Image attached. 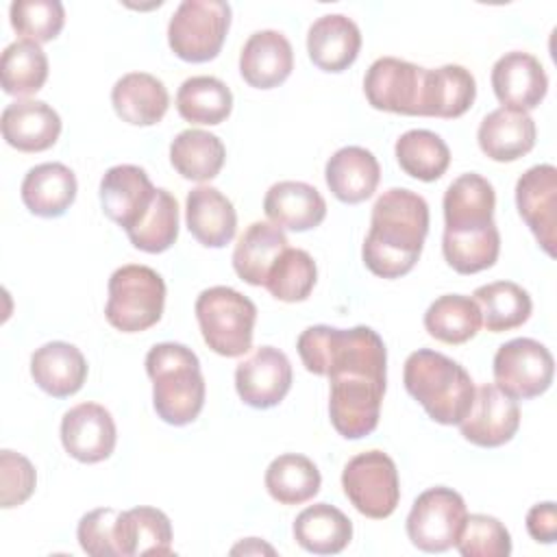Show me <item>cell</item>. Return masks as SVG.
Returning a JSON list of instances; mask_svg holds the SVG:
<instances>
[{"label": "cell", "mask_w": 557, "mask_h": 557, "mask_svg": "<svg viewBox=\"0 0 557 557\" xmlns=\"http://www.w3.org/2000/svg\"><path fill=\"white\" fill-rule=\"evenodd\" d=\"M263 211L274 226L305 233L322 224L326 218V200L309 183L281 181L265 191Z\"/></svg>", "instance_id": "obj_23"}, {"label": "cell", "mask_w": 557, "mask_h": 557, "mask_svg": "<svg viewBox=\"0 0 557 557\" xmlns=\"http://www.w3.org/2000/svg\"><path fill=\"white\" fill-rule=\"evenodd\" d=\"M553 374V355L537 339H509L494 355L496 387L513 400H529L542 396L550 387Z\"/></svg>", "instance_id": "obj_11"}, {"label": "cell", "mask_w": 557, "mask_h": 557, "mask_svg": "<svg viewBox=\"0 0 557 557\" xmlns=\"http://www.w3.org/2000/svg\"><path fill=\"white\" fill-rule=\"evenodd\" d=\"M76 537L81 548L91 557H126V511L100 507L85 513L78 522Z\"/></svg>", "instance_id": "obj_43"}, {"label": "cell", "mask_w": 557, "mask_h": 557, "mask_svg": "<svg viewBox=\"0 0 557 557\" xmlns=\"http://www.w3.org/2000/svg\"><path fill=\"white\" fill-rule=\"evenodd\" d=\"M324 178L337 200L357 205L376 191L381 168L370 150L361 146H344L326 161Z\"/></svg>", "instance_id": "obj_27"}, {"label": "cell", "mask_w": 557, "mask_h": 557, "mask_svg": "<svg viewBox=\"0 0 557 557\" xmlns=\"http://www.w3.org/2000/svg\"><path fill=\"white\" fill-rule=\"evenodd\" d=\"M329 416L333 429L346 440H361L370 435L381 418V403L385 394V370L348 368L329 376Z\"/></svg>", "instance_id": "obj_6"}, {"label": "cell", "mask_w": 557, "mask_h": 557, "mask_svg": "<svg viewBox=\"0 0 557 557\" xmlns=\"http://www.w3.org/2000/svg\"><path fill=\"white\" fill-rule=\"evenodd\" d=\"M30 376L52 398H67L83 387L87 361L74 344L48 342L33 352Z\"/></svg>", "instance_id": "obj_28"}, {"label": "cell", "mask_w": 557, "mask_h": 557, "mask_svg": "<svg viewBox=\"0 0 557 557\" xmlns=\"http://www.w3.org/2000/svg\"><path fill=\"white\" fill-rule=\"evenodd\" d=\"M196 320L205 344L222 357H242L252 346L255 302L233 287L215 285L196 298Z\"/></svg>", "instance_id": "obj_5"}, {"label": "cell", "mask_w": 557, "mask_h": 557, "mask_svg": "<svg viewBox=\"0 0 557 557\" xmlns=\"http://www.w3.org/2000/svg\"><path fill=\"white\" fill-rule=\"evenodd\" d=\"M185 222L194 239L207 248H224L237 231L233 202L209 185H198L187 194Z\"/></svg>", "instance_id": "obj_24"}, {"label": "cell", "mask_w": 557, "mask_h": 557, "mask_svg": "<svg viewBox=\"0 0 557 557\" xmlns=\"http://www.w3.org/2000/svg\"><path fill=\"white\" fill-rule=\"evenodd\" d=\"M394 152L400 170L424 183L442 178L450 165V150L446 141L437 133L424 128L403 133L396 139Z\"/></svg>", "instance_id": "obj_39"}, {"label": "cell", "mask_w": 557, "mask_h": 557, "mask_svg": "<svg viewBox=\"0 0 557 557\" xmlns=\"http://www.w3.org/2000/svg\"><path fill=\"white\" fill-rule=\"evenodd\" d=\"M226 159L224 144L200 128L181 131L170 144V163L187 181L205 183L220 174Z\"/></svg>", "instance_id": "obj_33"}, {"label": "cell", "mask_w": 557, "mask_h": 557, "mask_svg": "<svg viewBox=\"0 0 557 557\" xmlns=\"http://www.w3.org/2000/svg\"><path fill=\"white\" fill-rule=\"evenodd\" d=\"M424 329L444 344H466L481 329V309L470 296L446 294L433 300L424 313Z\"/></svg>", "instance_id": "obj_36"}, {"label": "cell", "mask_w": 557, "mask_h": 557, "mask_svg": "<svg viewBox=\"0 0 557 557\" xmlns=\"http://www.w3.org/2000/svg\"><path fill=\"white\" fill-rule=\"evenodd\" d=\"M131 244L137 250L157 255L165 252L178 237V205L168 189H157L150 209L141 215L137 226L128 233Z\"/></svg>", "instance_id": "obj_42"}, {"label": "cell", "mask_w": 557, "mask_h": 557, "mask_svg": "<svg viewBox=\"0 0 557 557\" xmlns=\"http://www.w3.org/2000/svg\"><path fill=\"white\" fill-rule=\"evenodd\" d=\"M429 233L426 200L405 187L383 191L370 218L361 257L366 268L381 278H400L413 270Z\"/></svg>", "instance_id": "obj_1"}, {"label": "cell", "mask_w": 557, "mask_h": 557, "mask_svg": "<svg viewBox=\"0 0 557 557\" xmlns=\"http://www.w3.org/2000/svg\"><path fill=\"white\" fill-rule=\"evenodd\" d=\"M424 67L396 57L376 59L363 76L370 107L398 115H418Z\"/></svg>", "instance_id": "obj_12"}, {"label": "cell", "mask_w": 557, "mask_h": 557, "mask_svg": "<svg viewBox=\"0 0 557 557\" xmlns=\"http://www.w3.org/2000/svg\"><path fill=\"white\" fill-rule=\"evenodd\" d=\"M4 141L20 152H44L61 135L59 113L44 100H15L0 117Z\"/></svg>", "instance_id": "obj_20"}, {"label": "cell", "mask_w": 557, "mask_h": 557, "mask_svg": "<svg viewBox=\"0 0 557 557\" xmlns=\"http://www.w3.org/2000/svg\"><path fill=\"white\" fill-rule=\"evenodd\" d=\"M37 485V472L33 463L13 450L0 453V505L2 509L17 507L30 498Z\"/></svg>", "instance_id": "obj_47"}, {"label": "cell", "mask_w": 557, "mask_h": 557, "mask_svg": "<svg viewBox=\"0 0 557 557\" xmlns=\"http://www.w3.org/2000/svg\"><path fill=\"white\" fill-rule=\"evenodd\" d=\"M157 187L139 165H113L100 181V205L104 215L122 226L126 233L137 226L141 215L150 209Z\"/></svg>", "instance_id": "obj_17"}, {"label": "cell", "mask_w": 557, "mask_h": 557, "mask_svg": "<svg viewBox=\"0 0 557 557\" xmlns=\"http://www.w3.org/2000/svg\"><path fill=\"white\" fill-rule=\"evenodd\" d=\"M163 305L165 283L157 270L128 263L111 274L104 318L113 329L141 333L161 320Z\"/></svg>", "instance_id": "obj_7"}, {"label": "cell", "mask_w": 557, "mask_h": 557, "mask_svg": "<svg viewBox=\"0 0 557 557\" xmlns=\"http://www.w3.org/2000/svg\"><path fill=\"white\" fill-rule=\"evenodd\" d=\"M476 98V81L463 65L424 70L418 115L453 120L463 115Z\"/></svg>", "instance_id": "obj_22"}, {"label": "cell", "mask_w": 557, "mask_h": 557, "mask_svg": "<svg viewBox=\"0 0 557 557\" xmlns=\"http://www.w3.org/2000/svg\"><path fill=\"white\" fill-rule=\"evenodd\" d=\"M294 70V50L278 30L252 33L239 52V74L255 89H274Z\"/></svg>", "instance_id": "obj_19"}, {"label": "cell", "mask_w": 557, "mask_h": 557, "mask_svg": "<svg viewBox=\"0 0 557 557\" xmlns=\"http://www.w3.org/2000/svg\"><path fill=\"white\" fill-rule=\"evenodd\" d=\"M296 348L302 366L318 376H331L348 368L387 370V350L381 335L363 324L352 329L309 326L300 333Z\"/></svg>", "instance_id": "obj_4"}, {"label": "cell", "mask_w": 557, "mask_h": 557, "mask_svg": "<svg viewBox=\"0 0 557 557\" xmlns=\"http://www.w3.org/2000/svg\"><path fill=\"white\" fill-rule=\"evenodd\" d=\"M318 466L296 453H285L272 459L265 470V490L281 505H302L320 492Z\"/></svg>", "instance_id": "obj_35"}, {"label": "cell", "mask_w": 557, "mask_h": 557, "mask_svg": "<svg viewBox=\"0 0 557 557\" xmlns=\"http://www.w3.org/2000/svg\"><path fill=\"white\" fill-rule=\"evenodd\" d=\"M361 50L359 26L342 15L331 13L318 17L307 33V52L315 67L324 72L348 70Z\"/></svg>", "instance_id": "obj_25"}, {"label": "cell", "mask_w": 557, "mask_h": 557, "mask_svg": "<svg viewBox=\"0 0 557 557\" xmlns=\"http://www.w3.org/2000/svg\"><path fill=\"white\" fill-rule=\"evenodd\" d=\"M146 372L152 381L154 411L163 422L185 426L198 418L207 387L191 348L176 342L154 344L146 355Z\"/></svg>", "instance_id": "obj_2"}, {"label": "cell", "mask_w": 557, "mask_h": 557, "mask_svg": "<svg viewBox=\"0 0 557 557\" xmlns=\"http://www.w3.org/2000/svg\"><path fill=\"white\" fill-rule=\"evenodd\" d=\"M176 109L185 122L215 126L233 111V94L215 76H191L176 94Z\"/></svg>", "instance_id": "obj_37"}, {"label": "cell", "mask_w": 557, "mask_h": 557, "mask_svg": "<svg viewBox=\"0 0 557 557\" xmlns=\"http://www.w3.org/2000/svg\"><path fill=\"white\" fill-rule=\"evenodd\" d=\"M292 387V363L274 346L257 348L235 370V389L239 398L255 409L276 407Z\"/></svg>", "instance_id": "obj_14"}, {"label": "cell", "mask_w": 557, "mask_h": 557, "mask_svg": "<svg viewBox=\"0 0 557 557\" xmlns=\"http://www.w3.org/2000/svg\"><path fill=\"white\" fill-rule=\"evenodd\" d=\"M442 252L446 263L459 274H476L496 263L500 252V233L492 222L483 228L444 231Z\"/></svg>", "instance_id": "obj_38"}, {"label": "cell", "mask_w": 557, "mask_h": 557, "mask_svg": "<svg viewBox=\"0 0 557 557\" xmlns=\"http://www.w3.org/2000/svg\"><path fill=\"white\" fill-rule=\"evenodd\" d=\"M405 387L437 424H459L472 407L474 383L455 359L420 348L405 361Z\"/></svg>", "instance_id": "obj_3"}, {"label": "cell", "mask_w": 557, "mask_h": 557, "mask_svg": "<svg viewBox=\"0 0 557 557\" xmlns=\"http://www.w3.org/2000/svg\"><path fill=\"white\" fill-rule=\"evenodd\" d=\"M527 531L535 542L553 544L557 540V509L555 503H537L527 513Z\"/></svg>", "instance_id": "obj_48"}, {"label": "cell", "mask_w": 557, "mask_h": 557, "mask_svg": "<svg viewBox=\"0 0 557 557\" xmlns=\"http://www.w3.org/2000/svg\"><path fill=\"white\" fill-rule=\"evenodd\" d=\"M342 487L352 507L372 520L392 516L400 500L396 463L383 450H366L355 455L344 466Z\"/></svg>", "instance_id": "obj_9"}, {"label": "cell", "mask_w": 557, "mask_h": 557, "mask_svg": "<svg viewBox=\"0 0 557 557\" xmlns=\"http://www.w3.org/2000/svg\"><path fill=\"white\" fill-rule=\"evenodd\" d=\"M318 281V268L313 257L302 248H285L272 265L265 289L283 302H302L313 292Z\"/></svg>", "instance_id": "obj_41"}, {"label": "cell", "mask_w": 557, "mask_h": 557, "mask_svg": "<svg viewBox=\"0 0 557 557\" xmlns=\"http://www.w3.org/2000/svg\"><path fill=\"white\" fill-rule=\"evenodd\" d=\"M492 89L503 107L531 111L544 100L548 91V76L533 54L511 50L494 63Z\"/></svg>", "instance_id": "obj_18"}, {"label": "cell", "mask_w": 557, "mask_h": 557, "mask_svg": "<svg viewBox=\"0 0 557 557\" xmlns=\"http://www.w3.org/2000/svg\"><path fill=\"white\" fill-rule=\"evenodd\" d=\"M294 540L313 555H337L352 540V522L335 505L315 503L296 516Z\"/></svg>", "instance_id": "obj_32"}, {"label": "cell", "mask_w": 557, "mask_h": 557, "mask_svg": "<svg viewBox=\"0 0 557 557\" xmlns=\"http://www.w3.org/2000/svg\"><path fill=\"white\" fill-rule=\"evenodd\" d=\"M516 207L548 257L557 244V170L550 163L529 168L516 183Z\"/></svg>", "instance_id": "obj_13"}, {"label": "cell", "mask_w": 557, "mask_h": 557, "mask_svg": "<svg viewBox=\"0 0 557 557\" xmlns=\"http://www.w3.org/2000/svg\"><path fill=\"white\" fill-rule=\"evenodd\" d=\"M520 426L518 403L500 392L496 385H481L466 418L459 422L461 435L481 448H496L507 444Z\"/></svg>", "instance_id": "obj_15"}, {"label": "cell", "mask_w": 557, "mask_h": 557, "mask_svg": "<svg viewBox=\"0 0 557 557\" xmlns=\"http://www.w3.org/2000/svg\"><path fill=\"white\" fill-rule=\"evenodd\" d=\"M455 548L463 557H507L511 553V535L498 518L470 513L463 520Z\"/></svg>", "instance_id": "obj_46"}, {"label": "cell", "mask_w": 557, "mask_h": 557, "mask_svg": "<svg viewBox=\"0 0 557 557\" xmlns=\"http://www.w3.org/2000/svg\"><path fill=\"white\" fill-rule=\"evenodd\" d=\"M76 176L63 163H39L22 181V202L37 218L63 215L76 198Z\"/></svg>", "instance_id": "obj_30"}, {"label": "cell", "mask_w": 557, "mask_h": 557, "mask_svg": "<svg viewBox=\"0 0 557 557\" xmlns=\"http://www.w3.org/2000/svg\"><path fill=\"white\" fill-rule=\"evenodd\" d=\"M172 524L157 507H133L126 511V557L170 555Z\"/></svg>", "instance_id": "obj_44"}, {"label": "cell", "mask_w": 557, "mask_h": 557, "mask_svg": "<svg viewBox=\"0 0 557 557\" xmlns=\"http://www.w3.org/2000/svg\"><path fill=\"white\" fill-rule=\"evenodd\" d=\"M231 28V4L224 0H183L168 24L172 52L189 63L220 54Z\"/></svg>", "instance_id": "obj_8"}, {"label": "cell", "mask_w": 557, "mask_h": 557, "mask_svg": "<svg viewBox=\"0 0 557 557\" xmlns=\"http://www.w3.org/2000/svg\"><path fill=\"white\" fill-rule=\"evenodd\" d=\"M481 309V324L492 333L522 326L531 318V296L513 281H494L481 285L472 294Z\"/></svg>", "instance_id": "obj_34"}, {"label": "cell", "mask_w": 557, "mask_h": 557, "mask_svg": "<svg viewBox=\"0 0 557 557\" xmlns=\"http://www.w3.org/2000/svg\"><path fill=\"white\" fill-rule=\"evenodd\" d=\"M61 442L65 453L81 463L104 461L117 442L113 416L98 403H81L63 413Z\"/></svg>", "instance_id": "obj_16"}, {"label": "cell", "mask_w": 557, "mask_h": 557, "mask_svg": "<svg viewBox=\"0 0 557 557\" xmlns=\"http://www.w3.org/2000/svg\"><path fill=\"white\" fill-rule=\"evenodd\" d=\"M11 26L24 39L35 44L52 41L63 24H65V9L59 0H15L9 7Z\"/></svg>", "instance_id": "obj_45"}, {"label": "cell", "mask_w": 557, "mask_h": 557, "mask_svg": "<svg viewBox=\"0 0 557 557\" xmlns=\"http://www.w3.org/2000/svg\"><path fill=\"white\" fill-rule=\"evenodd\" d=\"M111 104L133 126H152L163 120L170 96L165 85L148 72H128L115 81L111 89Z\"/></svg>", "instance_id": "obj_29"}, {"label": "cell", "mask_w": 557, "mask_h": 557, "mask_svg": "<svg viewBox=\"0 0 557 557\" xmlns=\"http://www.w3.org/2000/svg\"><path fill=\"white\" fill-rule=\"evenodd\" d=\"M496 194L487 178L476 172L457 176L444 194V231L483 228L494 222Z\"/></svg>", "instance_id": "obj_26"}, {"label": "cell", "mask_w": 557, "mask_h": 557, "mask_svg": "<svg viewBox=\"0 0 557 557\" xmlns=\"http://www.w3.org/2000/svg\"><path fill=\"white\" fill-rule=\"evenodd\" d=\"M468 511L459 492L453 487H429L422 492L407 516V535L424 553H444L455 546Z\"/></svg>", "instance_id": "obj_10"}, {"label": "cell", "mask_w": 557, "mask_h": 557, "mask_svg": "<svg viewBox=\"0 0 557 557\" xmlns=\"http://www.w3.org/2000/svg\"><path fill=\"white\" fill-rule=\"evenodd\" d=\"M48 78V57L39 44L17 39L9 44L0 59V81L9 96H33Z\"/></svg>", "instance_id": "obj_40"}, {"label": "cell", "mask_w": 557, "mask_h": 557, "mask_svg": "<svg viewBox=\"0 0 557 557\" xmlns=\"http://www.w3.org/2000/svg\"><path fill=\"white\" fill-rule=\"evenodd\" d=\"M289 246L283 228L272 222H252L235 244L233 268L242 281L261 287L281 252Z\"/></svg>", "instance_id": "obj_31"}, {"label": "cell", "mask_w": 557, "mask_h": 557, "mask_svg": "<svg viewBox=\"0 0 557 557\" xmlns=\"http://www.w3.org/2000/svg\"><path fill=\"white\" fill-rule=\"evenodd\" d=\"M535 122L527 111L500 107L487 113L479 124V148L498 163H511L535 146Z\"/></svg>", "instance_id": "obj_21"}]
</instances>
